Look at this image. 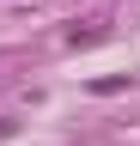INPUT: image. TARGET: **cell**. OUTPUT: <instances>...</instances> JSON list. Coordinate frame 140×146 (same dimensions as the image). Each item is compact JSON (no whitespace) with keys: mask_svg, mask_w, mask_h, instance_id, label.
Wrapping results in <instances>:
<instances>
[{"mask_svg":"<svg viewBox=\"0 0 140 146\" xmlns=\"http://www.w3.org/2000/svg\"><path fill=\"white\" fill-rule=\"evenodd\" d=\"M104 36H110V18H85V25L67 31V43H73V49H92V43H104Z\"/></svg>","mask_w":140,"mask_h":146,"instance_id":"6da1fadb","label":"cell"},{"mask_svg":"<svg viewBox=\"0 0 140 146\" xmlns=\"http://www.w3.org/2000/svg\"><path fill=\"white\" fill-rule=\"evenodd\" d=\"M6 134H12V122H0V140H6Z\"/></svg>","mask_w":140,"mask_h":146,"instance_id":"7a4b0ae2","label":"cell"}]
</instances>
